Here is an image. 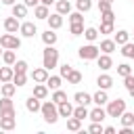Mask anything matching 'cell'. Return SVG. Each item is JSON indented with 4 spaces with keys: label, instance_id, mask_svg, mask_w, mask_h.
Masks as SVG:
<instances>
[{
    "label": "cell",
    "instance_id": "1",
    "mask_svg": "<svg viewBox=\"0 0 134 134\" xmlns=\"http://www.w3.org/2000/svg\"><path fill=\"white\" fill-rule=\"evenodd\" d=\"M40 113H42V117H44L46 124H57L59 117H61V115H59V105H57L54 100H44Z\"/></svg>",
    "mask_w": 134,
    "mask_h": 134
},
{
    "label": "cell",
    "instance_id": "2",
    "mask_svg": "<svg viewBox=\"0 0 134 134\" xmlns=\"http://www.w3.org/2000/svg\"><path fill=\"white\" fill-rule=\"evenodd\" d=\"M42 65H44L48 71L59 65V50H57L54 46H46V48L42 50Z\"/></svg>",
    "mask_w": 134,
    "mask_h": 134
},
{
    "label": "cell",
    "instance_id": "3",
    "mask_svg": "<svg viewBox=\"0 0 134 134\" xmlns=\"http://www.w3.org/2000/svg\"><path fill=\"white\" fill-rule=\"evenodd\" d=\"M98 54H100V48H98L94 42H88V44L80 46V50H77V57H80L82 61H96Z\"/></svg>",
    "mask_w": 134,
    "mask_h": 134
},
{
    "label": "cell",
    "instance_id": "4",
    "mask_svg": "<svg viewBox=\"0 0 134 134\" xmlns=\"http://www.w3.org/2000/svg\"><path fill=\"white\" fill-rule=\"evenodd\" d=\"M0 46L2 48H10V50H19L21 48V38L10 34V31H6V34L0 36Z\"/></svg>",
    "mask_w": 134,
    "mask_h": 134
},
{
    "label": "cell",
    "instance_id": "5",
    "mask_svg": "<svg viewBox=\"0 0 134 134\" xmlns=\"http://www.w3.org/2000/svg\"><path fill=\"white\" fill-rule=\"evenodd\" d=\"M124 111H126V100L124 98H115V100H109L107 103V115L109 117H115L117 119Z\"/></svg>",
    "mask_w": 134,
    "mask_h": 134
},
{
    "label": "cell",
    "instance_id": "6",
    "mask_svg": "<svg viewBox=\"0 0 134 134\" xmlns=\"http://www.w3.org/2000/svg\"><path fill=\"white\" fill-rule=\"evenodd\" d=\"M2 27H4L6 31H10V34H17V31L21 29V19H17L15 15H10V17H6V19H4Z\"/></svg>",
    "mask_w": 134,
    "mask_h": 134
},
{
    "label": "cell",
    "instance_id": "7",
    "mask_svg": "<svg viewBox=\"0 0 134 134\" xmlns=\"http://www.w3.org/2000/svg\"><path fill=\"white\" fill-rule=\"evenodd\" d=\"M19 34H21L23 38H34V36L38 34V27H36V23H34V21H23V23H21Z\"/></svg>",
    "mask_w": 134,
    "mask_h": 134
},
{
    "label": "cell",
    "instance_id": "8",
    "mask_svg": "<svg viewBox=\"0 0 134 134\" xmlns=\"http://www.w3.org/2000/svg\"><path fill=\"white\" fill-rule=\"evenodd\" d=\"M96 65H98L103 71H109V69L113 67V59H111V54H107V52H100V54L96 57Z\"/></svg>",
    "mask_w": 134,
    "mask_h": 134
},
{
    "label": "cell",
    "instance_id": "9",
    "mask_svg": "<svg viewBox=\"0 0 134 134\" xmlns=\"http://www.w3.org/2000/svg\"><path fill=\"white\" fill-rule=\"evenodd\" d=\"M29 75H31V80H34V82H38V84H46V80H48V69L42 65V67L34 69Z\"/></svg>",
    "mask_w": 134,
    "mask_h": 134
},
{
    "label": "cell",
    "instance_id": "10",
    "mask_svg": "<svg viewBox=\"0 0 134 134\" xmlns=\"http://www.w3.org/2000/svg\"><path fill=\"white\" fill-rule=\"evenodd\" d=\"M15 126H17V115H2L0 117V130L10 132V130H15Z\"/></svg>",
    "mask_w": 134,
    "mask_h": 134
},
{
    "label": "cell",
    "instance_id": "11",
    "mask_svg": "<svg viewBox=\"0 0 134 134\" xmlns=\"http://www.w3.org/2000/svg\"><path fill=\"white\" fill-rule=\"evenodd\" d=\"M88 117H90L92 121H100V124H103V121H105L109 115H107V109H103L100 105H96V107L90 111V115H88Z\"/></svg>",
    "mask_w": 134,
    "mask_h": 134
},
{
    "label": "cell",
    "instance_id": "12",
    "mask_svg": "<svg viewBox=\"0 0 134 134\" xmlns=\"http://www.w3.org/2000/svg\"><path fill=\"white\" fill-rule=\"evenodd\" d=\"M25 109L29 111V113H38L40 109H42V103H40V98L38 96H27V100H25Z\"/></svg>",
    "mask_w": 134,
    "mask_h": 134
},
{
    "label": "cell",
    "instance_id": "13",
    "mask_svg": "<svg viewBox=\"0 0 134 134\" xmlns=\"http://www.w3.org/2000/svg\"><path fill=\"white\" fill-rule=\"evenodd\" d=\"M48 15H50V10H48V6L46 4H38V6H34V17L36 19H40V21H46L48 19Z\"/></svg>",
    "mask_w": 134,
    "mask_h": 134
},
{
    "label": "cell",
    "instance_id": "14",
    "mask_svg": "<svg viewBox=\"0 0 134 134\" xmlns=\"http://www.w3.org/2000/svg\"><path fill=\"white\" fill-rule=\"evenodd\" d=\"M46 23H48L50 29H59V27L63 25V15H61V13H52V15H48Z\"/></svg>",
    "mask_w": 134,
    "mask_h": 134
},
{
    "label": "cell",
    "instance_id": "15",
    "mask_svg": "<svg viewBox=\"0 0 134 134\" xmlns=\"http://www.w3.org/2000/svg\"><path fill=\"white\" fill-rule=\"evenodd\" d=\"M54 31H57V29H50V27H48V29H46V31L42 34V42H44L46 46H54V44H57L59 36H57Z\"/></svg>",
    "mask_w": 134,
    "mask_h": 134
},
{
    "label": "cell",
    "instance_id": "16",
    "mask_svg": "<svg viewBox=\"0 0 134 134\" xmlns=\"http://www.w3.org/2000/svg\"><path fill=\"white\" fill-rule=\"evenodd\" d=\"M96 86L103 88V90H109V88L113 86V77H111L109 73H100V75L96 77Z\"/></svg>",
    "mask_w": 134,
    "mask_h": 134
},
{
    "label": "cell",
    "instance_id": "17",
    "mask_svg": "<svg viewBox=\"0 0 134 134\" xmlns=\"http://www.w3.org/2000/svg\"><path fill=\"white\" fill-rule=\"evenodd\" d=\"M92 103L94 105H107L109 103V96H107V90H103V88H98V92H94L92 94Z\"/></svg>",
    "mask_w": 134,
    "mask_h": 134
},
{
    "label": "cell",
    "instance_id": "18",
    "mask_svg": "<svg viewBox=\"0 0 134 134\" xmlns=\"http://www.w3.org/2000/svg\"><path fill=\"white\" fill-rule=\"evenodd\" d=\"M10 10H13V15H15L17 19H23V17L27 15V6H25V2H15V4L10 6Z\"/></svg>",
    "mask_w": 134,
    "mask_h": 134
},
{
    "label": "cell",
    "instance_id": "19",
    "mask_svg": "<svg viewBox=\"0 0 134 134\" xmlns=\"http://www.w3.org/2000/svg\"><path fill=\"white\" fill-rule=\"evenodd\" d=\"M100 52H107V54H111L115 48H117V44H115V40H111V38H105V40H100Z\"/></svg>",
    "mask_w": 134,
    "mask_h": 134
},
{
    "label": "cell",
    "instance_id": "20",
    "mask_svg": "<svg viewBox=\"0 0 134 134\" xmlns=\"http://www.w3.org/2000/svg\"><path fill=\"white\" fill-rule=\"evenodd\" d=\"M0 92H2V96H13V94L17 92L15 82H2V84H0Z\"/></svg>",
    "mask_w": 134,
    "mask_h": 134
},
{
    "label": "cell",
    "instance_id": "21",
    "mask_svg": "<svg viewBox=\"0 0 134 134\" xmlns=\"http://www.w3.org/2000/svg\"><path fill=\"white\" fill-rule=\"evenodd\" d=\"M34 96H38L40 100H44L46 96H48V86L46 84H34Z\"/></svg>",
    "mask_w": 134,
    "mask_h": 134
},
{
    "label": "cell",
    "instance_id": "22",
    "mask_svg": "<svg viewBox=\"0 0 134 134\" xmlns=\"http://www.w3.org/2000/svg\"><path fill=\"white\" fill-rule=\"evenodd\" d=\"M73 100H75L77 105H86V107H88V105L92 103V94H88V92H75V94H73Z\"/></svg>",
    "mask_w": 134,
    "mask_h": 134
},
{
    "label": "cell",
    "instance_id": "23",
    "mask_svg": "<svg viewBox=\"0 0 134 134\" xmlns=\"http://www.w3.org/2000/svg\"><path fill=\"white\" fill-rule=\"evenodd\" d=\"M13 75H15V69H13L10 65L0 67V84H2V82H13Z\"/></svg>",
    "mask_w": 134,
    "mask_h": 134
},
{
    "label": "cell",
    "instance_id": "24",
    "mask_svg": "<svg viewBox=\"0 0 134 134\" xmlns=\"http://www.w3.org/2000/svg\"><path fill=\"white\" fill-rule=\"evenodd\" d=\"M113 40H115V44H117V46H121V44L130 42V31H126V29H119V31H115Z\"/></svg>",
    "mask_w": 134,
    "mask_h": 134
},
{
    "label": "cell",
    "instance_id": "25",
    "mask_svg": "<svg viewBox=\"0 0 134 134\" xmlns=\"http://www.w3.org/2000/svg\"><path fill=\"white\" fill-rule=\"evenodd\" d=\"M59 115H61V117H71V115H73V105H71L69 100L61 103V105H59Z\"/></svg>",
    "mask_w": 134,
    "mask_h": 134
},
{
    "label": "cell",
    "instance_id": "26",
    "mask_svg": "<svg viewBox=\"0 0 134 134\" xmlns=\"http://www.w3.org/2000/svg\"><path fill=\"white\" fill-rule=\"evenodd\" d=\"M2 61H4V65H15V61H17V54H15V50H10V48H4V52H2Z\"/></svg>",
    "mask_w": 134,
    "mask_h": 134
},
{
    "label": "cell",
    "instance_id": "27",
    "mask_svg": "<svg viewBox=\"0 0 134 134\" xmlns=\"http://www.w3.org/2000/svg\"><path fill=\"white\" fill-rule=\"evenodd\" d=\"M67 130H71V132H80V130H82V119H77L75 115L67 117Z\"/></svg>",
    "mask_w": 134,
    "mask_h": 134
},
{
    "label": "cell",
    "instance_id": "28",
    "mask_svg": "<svg viewBox=\"0 0 134 134\" xmlns=\"http://www.w3.org/2000/svg\"><path fill=\"white\" fill-rule=\"evenodd\" d=\"M61 84H63V77H61V75H48V80H46V86H48L50 90L61 88Z\"/></svg>",
    "mask_w": 134,
    "mask_h": 134
},
{
    "label": "cell",
    "instance_id": "29",
    "mask_svg": "<svg viewBox=\"0 0 134 134\" xmlns=\"http://www.w3.org/2000/svg\"><path fill=\"white\" fill-rule=\"evenodd\" d=\"M73 115H75L77 119H82V121H84V119L90 115V111H88V107H86V105H77V107H73Z\"/></svg>",
    "mask_w": 134,
    "mask_h": 134
},
{
    "label": "cell",
    "instance_id": "30",
    "mask_svg": "<svg viewBox=\"0 0 134 134\" xmlns=\"http://www.w3.org/2000/svg\"><path fill=\"white\" fill-rule=\"evenodd\" d=\"M57 13L69 15V13H71V2H69V0H57Z\"/></svg>",
    "mask_w": 134,
    "mask_h": 134
},
{
    "label": "cell",
    "instance_id": "31",
    "mask_svg": "<svg viewBox=\"0 0 134 134\" xmlns=\"http://www.w3.org/2000/svg\"><path fill=\"white\" fill-rule=\"evenodd\" d=\"M50 100H54L57 105H61V103H65V100H67V92H63L61 88H57V90H52V96H50Z\"/></svg>",
    "mask_w": 134,
    "mask_h": 134
},
{
    "label": "cell",
    "instance_id": "32",
    "mask_svg": "<svg viewBox=\"0 0 134 134\" xmlns=\"http://www.w3.org/2000/svg\"><path fill=\"white\" fill-rule=\"evenodd\" d=\"M121 54H124L126 59H134V42L121 44Z\"/></svg>",
    "mask_w": 134,
    "mask_h": 134
},
{
    "label": "cell",
    "instance_id": "33",
    "mask_svg": "<svg viewBox=\"0 0 134 134\" xmlns=\"http://www.w3.org/2000/svg\"><path fill=\"white\" fill-rule=\"evenodd\" d=\"M98 36H100V34H98V29H96V27H86V29H84V38H86L88 42H94Z\"/></svg>",
    "mask_w": 134,
    "mask_h": 134
},
{
    "label": "cell",
    "instance_id": "34",
    "mask_svg": "<svg viewBox=\"0 0 134 134\" xmlns=\"http://www.w3.org/2000/svg\"><path fill=\"white\" fill-rule=\"evenodd\" d=\"M27 61H23V59H17L15 61V65H13V69H15V73H27Z\"/></svg>",
    "mask_w": 134,
    "mask_h": 134
},
{
    "label": "cell",
    "instance_id": "35",
    "mask_svg": "<svg viewBox=\"0 0 134 134\" xmlns=\"http://www.w3.org/2000/svg\"><path fill=\"white\" fill-rule=\"evenodd\" d=\"M65 80H67V84H80V82H82V73H80L77 69H71Z\"/></svg>",
    "mask_w": 134,
    "mask_h": 134
},
{
    "label": "cell",
    "instance_id": "36",
    "mask_svg": "<svg viewBox=\"0 0 134 134\" xmlns=\"http://www.w3.org/2000/svg\"><path fill=\"white\" fill-rule=\"evenodd\" d=\"M119 121H121V126H134V113L124 111V113L119 115Z\"/></svg>",
    "mask_w": 134,
    "mask_h": 134
},
{
    "label": "cell",
    "instance_id": "37",
    "mask_svg": "<svg viewBox=\"0 0 134 134\" xmlns=\"http://www.w3.org/2000/svg\"><path fill=\"white\" fill-rule=\"evenodd\" d=\"M75 6L80 13H88L92 8V0H75Z\"/></svg>",
    "mask_w": 134,
    "mask_h": 134
},
{
    "label": "cell",
    "instance_id": "38",
    "mask_svg": "<svg viewBox=\"0 0 134 134\" xmlns=\"http://www.w3.org/2000/svg\"><path fill=\"white\" fill-rule=\"evenodd\" d=\"M13 82H15L17 88L25 86V84H27V73H15V75H13Z\"/></svg>",
    "mask_w": 134,
    "mask_h": 134
},
{
    "label": "cell",
    "instance_id": "39",
    "mask_svg": "<svg viewBox=\"0 0 134 134\" xmlns=\"http://www.w3.org/2000/svg\"><path fill=\"white\" fill-rule=\"evenodd\" d=\"M69 31H71V36H82L84 34V23H69Z\"/></svg>",
    "mask_w": 134,
    "mask_h": 134
},
{
    "label": "cell",
    "instance_id": "40",
    "mask_svg": "<svg viewBox=\"0 0 134 134\" xmlns=\"http://www.w3.org/2000/svg\"><path fill=\"white\" fill-rule=\"evenodd\" d=\"M130 73H132V67H130L128 63H119V65H117V75L126 77V75H130Z\"/></svg>",
    "mask_w": 134,
    "mask_h": 134
},
{
    "label": "cell",
    "instance_id": "41",
    "mask_svg": "<svg viewBox=\"0 0 134 134\" xmlns=\"http://www.w3.org/2000/svg\"><path fill=\"white\" fill-rule=\"evenodd\" d=\"M100 34H115V27H113V23H107V21H100V29H98Z\"/></svg>",
    "mask_w": 134,
    "mask_h": 134
},
{
    "label": "cell",
    "instance_id": "42",
    "mask_svg": "<svg viewBox=\"0 0 134 134\" xmlns=\"http://www.w3.org/2000/svg\"><path fill=\"white\" fill-rule=\"evenodd\" d=\"M88 132H92V134H103V132H105V128H103V124H100V121H92V124H90V128H88Z\"/></svg>",
    "mask_w": 134,
    "mask_h": 134
},
{
    "label": "cell",
    "instance_id": "43",
    "mask_svg": "<svg viewBox=\"0 0 134 134\" xmlns=\"http://www.w3.org/2000/svg\"><path fill=\"white\" fill-rule=\"evenodd\" d=\"M100 21L113 23V21H115V13H113V8H111V10H105V13H100Z\"/></svg>",
    "mask_w": 134,
    "mask_h": 134
},
{
    "label": "cell",
    "instance_id": "44",
    "mask_svg": "<svg viewBox=\"0 0 134 134\" xmlns=\"http://www.w3.org/2000/svg\"><path fill=\"white\" fill-rule=\"evenodd\" d=\"M2 109H13V96H2L0 98V111Z\"/></svg>",
    "mask_w": 134,
    "mask_h": 134
},
{
    "label": "cell",
    "instance_id": "45",
    "mask_svg": "<svg viewBox=\"0 0 134 134\" xmlns=\"http://www.w3.org/2000/svg\"><path fill=\"white\" fill-rule=\"evenodd\" d=\"M67 17H69V23H84V17H82L80 10H77V13H69Z\"/></svg>",
    "mask_w": 134,
    "mask_h": 134
},
{
    "label": "cell",
    "instance_id": "46",
    "mask_svg": "<svg viewBox=\"0 0 134 134\" xmlns=\"http://www.w3.org/2000/svg\"><path fill=\"white\" fill-rule=\"evenodd\" d=\"M71 69H73V67H71V65H69V63H63V65H61V67H59V71H61V73H59V75H61V77H63V80H65V77H67V75H69V71H71Z\"/></svg>",
    "mask_w": 134,
    "mask_h": 134
},
{
    "label": "cell",
    "instance_id": "47",
    "mask_svg": "<svg viewBox=\"0 0 134 134\" xmlns=\"http://www.w3.org/2000/svg\"><path fill=\"white\" fill-rule=\"evenodd\" d=\"M111 6H113V2H105V0H98V10H100V13H105V10H111Z\"/></svg>",
    "mask_w": 134,
    "mask_h": 134
},
{
    "label": "cell",
    "instance_id": "48",
    "mask_svg": "<svg viewBox=\"0 0 134 134\" xmlns=\"http://www.w3.org/2000/svg\"><path fill=\"white\" fill-rule=\"evenodd\" d=\"M124 86H126V90H130V88H134V75H132V73L124 77Z\"/></svg>",
    "mask_w": 134,
    "mask_h": 134
},
{
    "label": "cell",
    "instance_id": "49",
    "mask_svg": "<svg viewBox=\"0 0 134 134\" xmlns=\"http://www.w3.org/2000/svg\"><path fill=\"white\" fill-rule=\"evenodd\" d=\"M23 2H25V6H27V8H29V6L34 8V6H38V4H40V0H23Z\"/></svg>",
    "mask_w": 134,
    "mask_h": 134
},
{
    "label": "cell",
    "instance_id": "50",
    "mask_svg": "<svg viewBox=\"0 0 134 134\" xmlns=\"http://www.w3.org/2000/svg\"><path fill=\"white\" fill-rule=\"evenodd\" d=\"M105 134H115V128H113V126H107V128H105Z\"/></svg>",
    "mask_w": 134,
    "mask_h": 134
},
{
    "label": "cell",
    "instance_id": "51",
    "mask_svg": "<svg viewBox=\"0 0 134 134\" xmlns=\"http://www.w3.org/2000/svg\"><path fill=\"white\" fill-rule=\"evenodd\" d=\"M17 0H2V4H6V6H13Z\"/></svg>",
    "mask_w": 134,
    "mask_h": 134
},
{
    "label": "cell",
    "instance_id": "52",
    "mask_svg": "<svg viewBox=\"0 0 134 134\" xmlns=\"http://www.w3.org/2000/svg\"><path fill=\"white\" fill-rule=\"evenodd\" d=\"M40 2H42V4H46V6H50V4L54 2V0H40Z\"/></svg>",
    "mask_w": 134,
    "mask_h": 134
},
{
    "label": "cell",
    "instance_id": "53",
    "mask_svg": "<svg viewBox=\"0 0 134 134\" xmlns=\"http://www.w3.org/2000/svg\"><path fill=\"white\" fill-rule=\"evenodd\" d=\"M128 92H130V96H132V98H134V88H130V90H128Z\"/></svg>",
    "mask_w": 134,
    "mask_h": 134
},
{
    "label": "cell",
    "instance_id": "54",
    "mask_svg": "<svg viewBox=\"0 0 134 134\" xmlns=\"http://www.w3.org/2000/svg\"><path fill=\"white\" fill-rule=\"evenodd\" d=\"M2 52H4V48H2V46H0V59H2Z\"/></svg>",
    "mask_w": 134,
    "mask_h": 134
},
{
    "label": "cell",
    "instance_id": "55",
    "mask_svg": "<svg viewBox=\"0 0 134 134\" xmlns=\"http://www.w3.org/2000/svg\"><path fill=\"white\" fill-rule=\"evenodd\" d=\"M105 2H115V0H105Z\"/></svg>",
    "mask_w": 134,
    "mask_h": 134
},
{
    "label": "cell",
    "instance_id": "56",
    "mask_svg": "<svg viewBox=\"0 0 134 134\" xmlns=\"http://www.w3.org/2000/svg\"><path fill=\"white\" fill-rule=\"evenodd\" d=\"M132 2H134V0H132Z\"/></svg>",
    "mask_w": 134,
    "mask_h": 134
}]
</instances>
